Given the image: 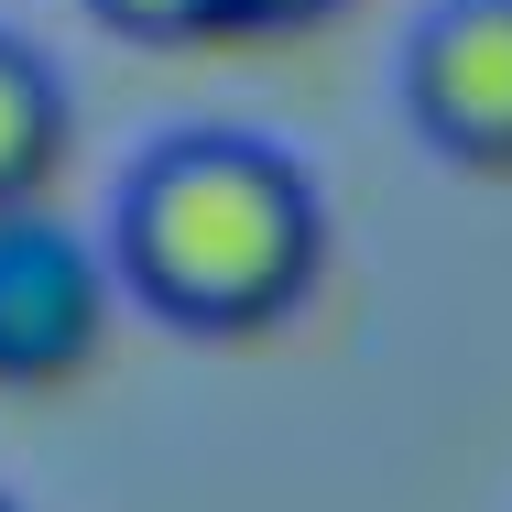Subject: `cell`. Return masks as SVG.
<instances>
[{
  "instance_id": "cell-1",
  "label": "cell",
  "mask_w": 512,
  "mask_h": 512,
  "mask_svg": "<svg viewBox=\"0 0 512 512\" xmlns=\"http://www.w3.org/2000/svg\"><path fill=\"white\" fill-rule=\"evenodd\" d=\"M327 197L306 153L240 120L164 131L109 197V273L175 327H273L316 284Z\"/></svg>"
},
{
  "instance_id": "cell-2",
  "label": "cell",
  "mask_w": 512,
  "mask_h": 512,
  "mask_svg": "<svg viewBox=\"0 0 512 512\" xmlns=\"http://www.w3.org/2000/svg\"><path fill=\"white\" fill-rule=\"evenodd\" d=\"M404 109L447 164L512 175V0H425L404 33Z\"/></svg>"
},
{
  "instance_id": "cell-3",
  "label": "cell",
  "mask_w": 512,
  "mask_h": 512,
  "mask_svg": "<svg viewBox=\"0 0 512 512\" xmlns=\"http://www.w3.org/2000/svg\"><path fill=\"white\" fill-rule=\"evenodd\" d=\"M109 262L44 207L0 218V382H66L99 349Z\"/></svg>"
},
{
  "instance_id": "cell-4",
  "label": "cell",
  "mask_w": 512,
  "mask_h": 512,
  "mask_svg": "<svg viewBox=\"0 0 512 512\" xmlns=\"http://www.w3.org/2000/svg\"><path fill=\"white\" fill-rule=\"evenodd\" d=\"M55 164H66V77L22 33H0V218L44 197Z\"/></svg>"
},
{
  "instance_id": "cell-5",
  "label": "cell",
  "mask_w": 512,
  "mask_h": 512,
  "mask_svg": "<svg viewBox=\"0 0 512 512\" xmlns=\"http://www.w3.org/2000/svg\"><path fill=\"white\" fill-rule=\"evenodd\" d=\"M99 22H120L131 44H186V33H207V11L197 0H88Z\"/></svg>"
},
{
  "instance_id": "cell-6",
  "label": "cell",
  "mask_w": 512,
  "mask_h": 512,
  "mask_svg": "<svg viewBox=\"0 0 512 512\" xmlns=\"http://www.w3.org/2000/svg\"><path fill=\"white\" fill-rule=\"evenodd\" d=\"M327 0H251V22H316Z\"/></svg>"
},
{
  "instance_id": "cell-7",
  "label": "cell",
  "mask_w": 512,
  "mask_h": 512,
  "mask_svg": "<svg viewBox=\"0 0 512 512\" xmlns=\"http://www.w3.org/2000/svg\"><path fill=\"white\" fill-rule=\"evenodd\" d=\"M0 512H22V502H11V491H0Z\"/></svg>"
}]
</instances>
